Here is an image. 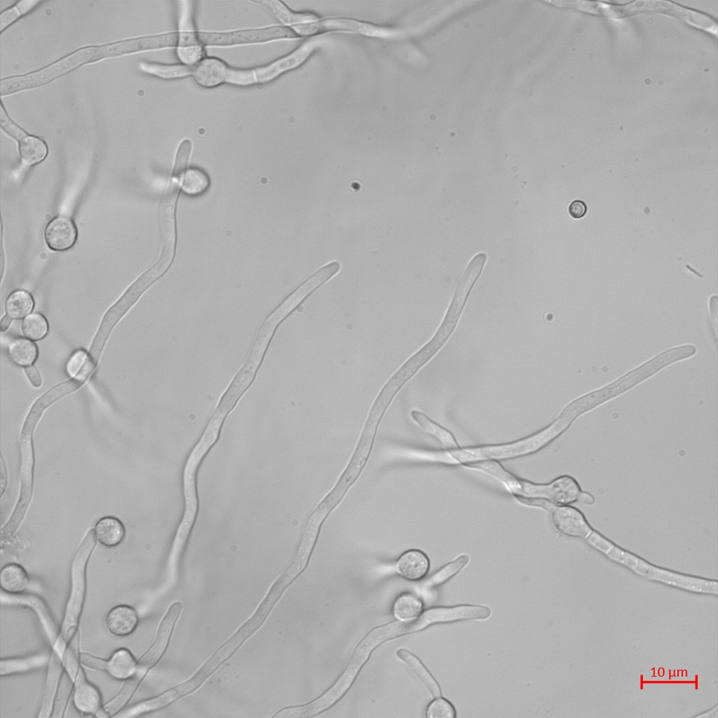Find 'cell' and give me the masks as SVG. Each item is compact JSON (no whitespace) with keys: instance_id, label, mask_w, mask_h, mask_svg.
I'll return each instance as SVG.
<instances>
[{"instance_id":"1","label":"cell","mask_w":718,"mask_h":718,"mask_svg":"<svg viewBox=\"0 0 718 718\" xmlns=\"http://www.w3.org/2000/svg\"><path fill=\"white\" fill-rule=\"evenodd\" d=\"M463 466L495 477L514 496L543 499L557 505H569L578 502L582 492L578 482L568 475H561L549 483L537 484L515 476L494 460L466 463Z\"/></svg>"},{"instance_id":"2","label":"cell","mask_w":718,"mask_h":718,"mask_svg":"<svg viewBox=\"0 0 718 718\" xmlns=\"http://www.w3.org/2000/svg\"><path fill=\"white\" fill-rule=\"evenodd\" d=\"M94 531H88L77 549L71 566V590L65 609L58 636L53 644L52 654L61 661L65 649L74 636L82 611L86 591V568L88 558L95 546Z\"/></svg>"},{"instance_id":"3","label":"cell","mask_w":718,"mask_h":718,"mask_svg":"<svg viewBox=\"0 0 718 718\" xmlns=\"http://www.w3.org/2000/svg\"><path fill=\"white\" fill-rule=\"evenodd\" d=\"M692 354L693 350L690 346L677 347L661 353L613 384L581 397L582 406L588 411L649 377L663 367Z\"/></svg>"},{"instance_id":"4","label":"cell","mask_w":718,"mask_h":718,"mask_svg":"<svg viewBox=\"0 0 718 718\" xmlns=\"http://www.w3.org/2000/svg\"><path fill=\"white\" fill-rule=\"evenodd\" d=\"M100 57L98 46L86 47L63 57L39 72L23 76L1 80V95L46 83L61 76L77 66Z\"/></svg>"},{"instance_id":"5","label":"cell","mask_w":718,"mask_h":718,"mask_svg":"<svg viewBox=\"0 0 718 718\" xmlns=\"http://www.w3.org/2000/svg\"><path fill=\"white\" fill-rule=\"evenodd\" d=\"M520 503L548 511L555 529L561 534L585 539L593 529L583 513L569 505H557L543 499L515 496Z\"/></svg>"},{"instance_id":"6","label":"cell","mask_w":718,"mask_h":718,"mask_svg":"<svg viewBox=\"0 0 718 718\" xmlns=\"http://www.w3.org/2000/svg\"><path fill=\"white\" fill-rule=\"evenodd\" d=\"M274 330L269 325H262L249 358L222 397L217 409L218 411L226 415L250 385Z\"/></svg>"},{"instance_id":"7","label":"cell","mask_w":718,"mask_h":718,"mask_svg":"<svg viewBox=\"0 0 718 718\" xmlns=\"http://www.w3.org/2000/svg\"><path fill=\"white\" fill-rule=\"evenodd\" d=\"M33 428L25 426L22 430L21 440V489L20 498L10 521L2 529L1 539L7 538L15 531L29 503L32 490L33 451L32 445V431Z\"/></svg>"},{"instance_id":"8","label":"cell","mask_w":718,"mask_h":718,"mask_svg":"<svg viewBox=\"0 0 718 718\" xmlns=\"http://www.w3.org/2000/svg\"><path fill=\"white\" fill-rule=\"evenodd\" d=\"M179 3L177 54L182 62L190 66L200 62L203 53L198 34L194 31L193 2L182 1Z\"/></svg>"},{"instance_id":"9","label":"cell","mask_w":718,"mask_h":718,"mask_svg":"<svg viewBox=\"0 0 718 718\" xmlns=\"http://www.w3.org/2000/svg\"><path fill=\"white\" fill-rule=\"evenodd\" d=\"M79 661L83 665L106 672L112 678L127 680L135 675L139 670V663L130 650L120 648L116 650L107 660L101 659L88 653H82Z\"/></svg>"},{"instance_id":"10","label":"cell","mask_w":718,"mask_h":718,"mask_svg":"<svg viewBox=\"0 0 718 718\" xmlns=\"http://www.w3.org/2000/svg\"><path fill=\"white\" fill-rule=\"evenodd\" d=\"M297 36L293 31L283 27L250 29L230 33L198 34L199 41L208 45H233Z\"/></svg>"},{"instance_id":"11","label":"cell","mask_w":718,"mask_h":718,"mask_svg":"<svg viewBox=\"0 0 718 718\" xmlns=\"http://www.w3.org/2000/svg\"><path fill=\"white\" fill-rule=\"evenodd\" d=\"M339 269L338 262H332L323 266L294 291L269 316L280 323L316 289L337 274Z\"/></svg>"},{"instance_id":"12","label":"cell","mask_w":718,"mask_h":718,"mask_svg":"<svg viewBox=\"0 0 718 718\" xmlns=\"http://www.w3.org/2000/svg\"><path fill=\"white\" fill-rule=\"evenodd\" d=\"M631 8L633 14L643 11H661L670 13L695 27L717 35V25L712 18L669 1H637L632 3Z\"/></svg>"},{"instance_id":"13","label":"cell","mask_w":718,"mask_h":718,"mask_svg":"<svg viewBox=\"0 0 718 718\" xmlns=\"http://www.w3.org/2000/svg\"><path fill=\"white\" fill-rule=\"evenodd\" d=\"M327 32L355 33L376 37H391L398 34L395 29L344 18L317 20L310 25V34Z\"/></svg>"},{"instance_id":"14","label":"cell","mask_w":718,"mask_h":718,"mask_svg":"<svg viewBox=\"0 0 718 718\" xmlns=\"http://www.w3.org/2000/svg\"><path fill=\"white\" fill-rule=\"evenodd\" d=\"M179 184L172 182V188L163 203L161 211L162 253L158 262L166 268L171 263L175 245V205Z\"/></svg>"},{"instance_id":"15","label":"cell","mask_w":718,"mask_h":718,"mask_svg":"<svg viewBox=\"0 0 718 718\" xmlns=\"http://www.w3.org/2000/svg\"><path fill=\"white\" fill-rule=\"evenodd\" d=\"M319 43L320 41L316 39L308 41L289 55L254 69L257 83L270 81L280 74L298 67L308 58Z\"/></svg>"},{"instance_id":"16","label":"cell","mask_w":718,"mask_h":718,"mask_svg":"<svg viewBox=\"0 0 718 718\" xmlns=\"http://www.w3.org/2000/svg\"><path fill=\"white\" fill-rule=\"evenodd\" d=\"M181 609L180 602H175L169 607L160 624L154 644L139 662V668L143 671L153 666L163 655Z\"/></svg>"},{"instance_id":"17","label":"cell","mask_w":718,"mask_h":718,"mask_svg":"<svg viewBox=\"0 0 718 718\" xmlns=\"http://www.w3.org/2000/svg\"><path fill=\"white\" fill-rule=\"evenodd\" d=\"M491 614L489 608L479 605H458L451 607H435L421 616L426 627L438 623L462 620L484 619Z\"/></svg>"},{"instance_id":"18","label":"cell","mask_w":718,"mask_h":718,"mask_svg":"<svg viewBox=\"0 0 718 718\" xmlns=\"http://www.w3.org/2000/svg\"><path fill=\"white\" fill-rule=\"evenodd\" d=\"M177 41V34H167L98 46V50L101 57H109L128 52L166 47L174 45Z\"/></svg>"},{"instance_id":"19","label":"cell","mask_w":718,"mask_h":718,"mask_svg":"<svg viewBox=\"0 0 718 718\" xmlns=\"http://www.w3.org/2000/svg\"><path fill=\"white\" fill-rule=\"evenodd\" d=\"M44 238L51 250H66L74 244L77 238V229L71 219L58 216L47 224L44 231Z\"/></svg>"},{"instance_id":"20","label":"cell","mask_w":718,"mask_h":718,"mask_svg":"<svg viewBox=\"0 0 718 718\" xmlns=\"http://www.w3.org/2000/svg\"><path fill=\"white\" fill-rule=\"evenodd\" d=\"M73 691L75 708L83 714H95L101 708L102 696L97 687L89 682L81 669L76 674Z\"/></svg>"},{"instance_id":"21","label":"cell","mask_w":718,"mask_h":718,"mask_svg":"<svg viewBox=\"0 0 718 718\" xmlns=\"http://www.w3.org/2000/svg\"><path fill=\"white\" fill-rule=\"evenodd\" d=\"M138 622V614L134 608L128 605H118L107 614L105 625L111 634L124 637L135 631Z\"/></svg>"},{"instance_id":"22","label":"cell","mask_w":718,"mask_h":718,"mask_svg":"<svg viewBox=\"0 0 718 718\" xmlns=\"http://www.w3.org/2000/svg\"><path fill=\"white\" fill-rule=\"evenodd\" d=\"M397 572L402 577L416 581L424 578L428 573L430 562L421 550L411 549L404 552L395 565Z\"/></svg>"},{"instance_id":"23","label":"cell","mask_w":718,"mask_h":718,"mask_svg":"<svg viewBox=\"0 0 718 718\" xmlns=\"http://www.w3.org/2000/svg\"><path fill=\"white\" fill-rule=\"evenodd\" d=\"M229 67L220 60L205 58L192 68L195 81L203 87H214L226 81Z\"/></svg>"},{"instance_id":"24","label":"cell","mask_w":718,"mask_h":718,"mask_svg":"<svg viewBox=\"0 0 718 718\" xmlns=\"http://www.w3.org/2000/svg\"><path fill=\"white\" fill-rule=\"evenodd\" d=\"M97 540L106 547H115L120 544L125 536V528L117 518L107 516L100 519L95 527Z\"/></svg>"},{"instance_id":"25","label":"cell","mask_w":718,"mask_h":718,"mask_svg":"<svg viewBox=\"0 0 718 718\" xmlns=\"http://www.w3.org/2000/svg\"><path fill=\"white\" fill-rule=\"evenodd\" d=\"M50 659L49 653L44 651L27 657L1 659L0 673L3 676L41 668L48 663Z\"/></svg>"},{"instance_id":"26","label":"cell","mask_w":718,"mask_h":718,"mask_svg":"<svg viewBox=\"0 0 718 718\" xmlns=\"http://www.w3.org/2000/svg\"><path fill=\"white\" fill-rule=\"evenodd\" d=\"M29 578L25 569L15 563L5 565L1 570L0 585L5 592L16 595L28 588Z\"/></svg>"},{"instance_id":"27","label":"cell","mask_w":718,"mask_h":718,"mask_svg":"<svg viewBox=\"0 0 718 718\" xmlns=\"http://www.w3.org/2000/svg\"><path fill=\"white\" fill-rule=\"evenodd\" d=\"M22 163L33 165L42 161L46 156L48 148L40 138L27 135L25 132L18 139Z\"/></svg>"},{"instance_id":"28","label":"cell","mask_w":718,"mask_h":718,"mask_svg":"<svg viewBox=\"0 0 718 718\" xmlns=\"http://www.w3.org/2000/svg\"><path fill=\"white\" fill-rule=\"evenodd\" d=\"M410 414L412 419L424 431L435 438L444 447L449 449L459 448L452 433L430 419L426 414L417 410H412Z\"/></svg>"},{"instance_id":"29","label":"cell","mask_w":718,"mask_h":718,"mask_svg":"<svg viewBox=\"0 0 718 718\" xmlns=\"http://www.w3.org/2000/svg\"><path fill=\"white\" fill-rule=\"evenodd\" d=\"M262 3L266 5L283 23L291 27L294 32L300 27L318 20L317 17L311 13H294L278 1H265Z\"/></svg>"},{"instance_id":"30","label":"cell","mask_w":718,"mask_h":718,"mask_svg":"<svg viewBox=\"0 0 718 718\" xmlns=\"http://www.w3.org/2000/svg\"><path fill=\"white\" fill-rule=\"evenodd\" d=\"M396 655L409 668L433 696L439 697L441 695L438 684L417 657L403 649L397 650Z\"/></svg>"},{"instance_id":"31","label":"cell","mask_w":718,"mask_h":718,"mask_svg":"<svg viewBox=\"0 0 718 718\" xmlns=\"http://www.w3.org/2000/svg\"><path fill=\"white\" fill-rule=\"evenodd\" d=\"M60 662L61 660L59 658L51 655L43 703L39 717H48V714L51 712L53 700L60 673Z\"/></svg>"},{"instance_id":"32","label":"cell","mask_w":718,"mask_h":718,"mask_svg":"<svg viewBox=\"0 0 718 718\" xmlns=\"http://www.w3.org/2000/svg\"><path fill=\"white\" fill-rule=\"evenodd\" d=\"M94 362L86 352L79 350L67 362V371L74 381L81 384L90 374Z\"/></svg>"},{"instance_id":"33","label":"cell","mask_w":718,"mask_h":718,"mask_svg":"<svg viewBox=\"0 0 718 718\" xmlns=\"http://www.w3.org/2000/svg\"><path fill=\"white\" fill-rule=\"evenodd\" d=\"M422 602L416 596L409 593L400 595L393 607L394 616L400 620H412L419 616Z\"/></svg>"},{"instance_id":"34","label":"cell","mask_w":718,"mask_h":718,"mask_svg":"<svg viewBox=\"0 0 718 718\" xmlns=\"http://www.w3.org/2000/svg\"><path fill=\"white\" fill-rule=\"evenodd\" d=\"M468 560L469 557L466 555L458 557L424 581L423 587L425 589H431L444 583L461 571L467 564Z\"/></svg>"},{"instance_id":"35","label":"cell","mask_w":718,"mask_h":718,"mask_svg":"<svg viewBox=\"0 0 718 718\" xmlns=\"http://www.w3.org/2000/svg\"><path fill=\"white\" fill-rule=\"evenodd\" d=\"M140 68L145 72L163 79H176L191 74L192 68L186 65H162L140 62Z\"/></svg>"},{"instance_id":"36","label":"cell","mask_w":718,"mask_h":718,"mask_svg":"<svg viewBox=\"0 0 718 718\" xmlns=\"http://www.w3.org/2000/svg\"><path fill=\"white\" fill-rule=\"evenodd\" d=\"M34 301L32 296L26 291L13 292L7 299L6 310L11 318H20L25 316L32 309Z\"/></svg>"},{"instance_id":"37","label":"cell","mask_w":718,"mask_h":718,"mask_svg":"<svg viewBox=\"0 0 718 718\" xmlns=\"http://www.w3.org/2000/svg\"><path fill=\"white\" fill-rule=\"evenodd\" d=\"M210 180L203 170L190 168L184 173L182 181V189L187 194L198 195L209 187Z\"/></svg>"},{"instance_id":"38","label":"cell","mask_w":718,"mask_h":718,"mask_svg":"<svg viewBox=\"0 0 718 718\" xmlns=\"http://www.w3.org/2000/svg\"><path fill=\"white\" fill-rule=\"evenodd\" d=\"M12 359L20 365H28L36 358L37 350L32 341L25 339L14 340L9 347Z\"/></svg>"},{"instance_id":"39","label":"cell","mask_w":718,"mask_h":718,"mask_svg":"<svg viewBox=\"0 0 718 718\" xmlns=\"http://www.w3.org/2000/svg\"><path fill=\"white\" fill-rule=\"evenodd\" d=\"M47 331V322L39 313L30 314L22 323V332L30 339L39 340L45 336Z\"/></svg>"},{"instance_id":"40","label":"cell","mask_w":718,"mask_h":718,"mask_svg":"<svg viewBox=\"0 0 718 718\" xmlns=\"http://www.w3.org/2000/svg\"><path fill=\"white\" fill-rule=\"evenodd\" d=\"M40 1L36 0H23L17 2L13 6L2 11L0 15L1 31L20 15L32 9Z\"/></svg>"},{"instance_id":"41","label":"cell","mask_w":718,"mask_h":718,"mask_svg":"<svg viewBox=\"0 0 718 718\" xmlns=\"http://www.w3.org/2000/svg\"><path fill=\"white\" fill-rule=\"evenodd\" d=\"M428 718H454L456 711L453 705L447 700L438 698L433 700L426 711Z\"/></svg>"},{"instance_id":"42","label":"cell","mask_w":718,"mask_h":718,"mask_svg":"<svg viewBox=\"0 0 718 718\" xmlns=\"http://www.w3.org/2000/svg\"><path fill=\"white\" fill-rule=\"evenodd\" d=\"M191 143L189 140L181 142L177 151L174 168L172 174V181L178 182L187 168L190 152Z\"/></svg>"},{"instance_id":"43","label":"cell","mask_w":718,"mask_h":718,"mask_svg":"<svg viewBox=\"0 0 718 718\" xmlns=\"http://www.w3.org/2000/svg\"><path fill=\"white\" fill-rule=\"evenodd\" d=\"M225 81L238 86H248L257 83L254 69L241 70L231 68H229Z\"/></svg>"},{"instance_id":"44","label":"cell","mask_w":718,"mask_h":718,"mask_svg":"<svg viewBox=\"0 0 718 718\" xmlns=\"http://www.w3.org/2000/svg\"><path fill=\"white\" fill-rule=\"evenodd\" d=\"M568 212L571 217L579 219L586 214L587 205L581 200H574L569 205Z\"/></svg>"},{"instance_id":"45","label":"cell","mask_w":718,"mask_h":718,"mask_svg":"<svg viewBox=\"0 0 718 718\" xmlns=\"http://www.w3.org/2000/svg\"><path fill=\"white\" fill-rule=\"evenodd\" d=\"M26 375L29 378V381L33 386L39 387L41 384V379L40 374L35 367L32 365H28L25 368Z\"/></svg>"},{"instance_id":"46","label":"cell","mask_w":718,"mask_h":718,"mask_svg":"<svg viewBox=\"0 0 718 718\" xmlns=\"http://www.w3.org/2000/svg\"><path fill=\"white\" fill-rule=\"evenodd\" d=\"M595 499L591 494L582 491L578 499L579 503L587 506H590L595 503Z\"/></svg>"},{"instance_id":"47","label":"cell","mask_w":718,"mask_h":718,"mask_svg":"<svg viewBox=\"0 0 718 718\" xmlns=\"http://www.w3.org/2000/svg\"><path fill=\"white\" fill-rule=\"evenodd\" d=\"M1 494H2L3 492H4V486H5L4 480L5 481V483L6 484V475H5V477H4V475H6V468L4 467V460H3L2 456H1Z\"/></svg>"},{"instance_id":"48","label":"cell","mask_w":718,"mask_h":718,"mask_svg":"<svg viewBox=\"0 0 718 718\" xmlns=\"http://www.w3.org/2000/svg\"><path fill=\"white\" fill-rule=\"evenodd\" d=\"M11 323V316H5L1 320L0 328L1 331H5Z\"/></svg>"}]
</instances>
